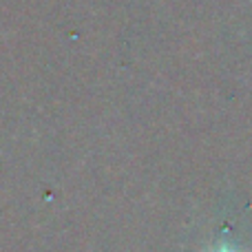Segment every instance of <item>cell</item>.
Masks as SVG:
<instances>
[{"instance_id":"cell-1","label":"cell","mask_w":252,"mask_h":252,"mask_svg":"<svg viewBox=\"0 0 252 252\" xmlns=\"http://www.w3.org/2000/svg\"><path fill=\"white\" fill-rule=\"evenodd\" d=\"M217 252H232V250H228V248H223V250H217Z\"/></svg>"}]
</instances>
